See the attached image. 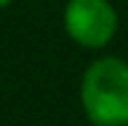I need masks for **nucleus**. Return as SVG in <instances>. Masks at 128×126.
Wrapping results in <instances>:
<instances>
[{
    "mask_svg": "<svg viewBox=\"0 0 128 126\" xmlns=\"http://www.w3.org/2000/svg\"><path fill=\"white\" fill-rule=\"evenodd\" d=\"M81 107L92 126L128 124V62L114 55L92 60L81 79Z\"/></svg>",
    "mask_w": 128,
    "mask_h": 126,
    "instance_id": "1",
    "label": "nucleus"
},
{
    "mask_svg": "<svg viewBox=\"0 0 128 126\" xmlns=\"http://www.w3.org/2000/svg\"><path fill=\"white\" fill-rule=\"evenodd\" d=\"M62 24L76 45L86 50H102L119 31V14L109 0H66Z\"/></svg>",
    "mask_w": 128,
    "mask_h": 126,
    "instance_id": "2",
    "label": "nucleus"
},
{
    "mask_svg": "<svg viewBox=\"0 0 128 126\" xmlns=\"http://www.w3.org/2000/svg\"><path fill=\"white\" fill-rule=\"evenodd\" d=\"M12 5V0H0V10H5V7H10Z\"/></svg>",
    "mask_w": 128,
    "mask_h": 126,
    "instance_id": "3",
    "label": "nucleus"
},
{
    "mask_svg": "<svg viewBox=\"0 0 128 126\" xmlns=\"http://www.w3.org/2000/svg\"><path fill=\"white\" fill-rule=\"evenodd\" d=\"M90 126H92V124H90Z\"/></svg>",
    "mask_w": 128,
    "mask_h": 126,
    "instance_id": "4",
    "label": "nucleus"
},
{
    "mask_svg": "<svg viewBox=\"0 0 128 126\" xmlns=\"http://www.w3.org/2000/svg\"><path fill=\"white\" fill-rule=\"evenodd\" d=\"M126 126H128V124H126Z\"/></svg>",
    "mask_w": 128,
    "mask_h": 126,
    "instance_id": "5",
    "label": "nucleus"
}]
</instances>
